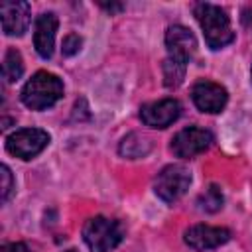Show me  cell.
Listing matches in <instances>:
<instances>
[{"label": "cell", "instance_id": "6da1fadb", "mask_svg": "<svg viewBox=\"0 0 252 252\" xmlns=\"http://www.w3.org/2000/svg\"><path fill=\"white\" fill-rule=\"evenodd\" d=\"M195 18L203 30L205 41L211 49H222L224 45H228L234 39V32L230 28V18L226 16V12L215 4H207V2H199L193 6Z\"/></svg>", "mask_w": 252, "mask_h": 252}, {"label": "cell", "instance_id": "7a4b0ae2", "mask_svg": "<svg viewBox=\"0 0 252 252\" xmlns=\"http://www.w3.org/2000/svg\"><path fill=\"white\" fill-rule=\"evenodd\" d=\"M63 96V83L57 75L37 71L22 89V102L32 110H45Z\"/></svg>", "mask_w": 252, "mask_h": 252}, {"label": "cell", "instance_id": "3957f363", "mask_svg": "<svg viewBox=\"0 0 252 252\" xmlns=\"http://www.w3.org/2000/svg\"><path fill=\"white\" fill-rule=\"evenodd\" d=\"M83 238L91 252H112L124 238V226L116 219L98 215L85 222Z\"/></svg>", "mask_w": 252, "mask_h": 252}, {"label": "cell", "instance_id": "277c9868", "mask_svg": "<svg viewBox=\"0 0 252 252\" xmlns=\"http://www.w3.org/2000/svg\"><path fill=\"white\" fill-rule=\"evenodd\" d=\"M189 185H191L189 169L179 163H171V165H165L158 173V177L154 181V191L161 201L175 203L187 193Z\"/></svg>", "mask_w": 252, "mask_h": 252}, {"label": "cell", "instance_id": "5b68a950", "mask_svg": "<svg viewBox=\"0 0 252 252\" xmlns=\"http://www.w3.org/2000/svg\"><path fill=\"white\" fill-rule=\"evenodd\" d=\"M49 144V134L41 128H22L8 136L6 150L8 154L20 158V159H32L39 152H43Z\"/></svg>", "mask_w": 252, "mask_h": 252}, {"label": "cell", "instance_id": "8992f818", "mask_svg": "<svg viewBox=\"0 0 252 252\" xmlns=\"http://www.w3.org/2000/svg\"><path fill=\"white\" fill-rule=\"evenodd\" d=\"M213 134L205 128H197V126H189V128H183L181 132H177L171 140V152L177 156V158H183V159H189V158H195L197 154L205 152L211 144H213Z\"/></svg>", "mask_w": 252, "mask_h": 252}, {"label": "cell", "instance_id": "52a82bcc", "mask_svg": "<svg viewBox=\"0 0 252 252\" xmlns=\"http://www.w3.org/2000/svg\"><path fill=\"white\" fill-rule=\"evenodd\" d=\"M191 98H193L195 106H197L201 112L215 114V112H220V110L226 106L228 93H226V89L220 87L219 83H213V81H199V83H195L193 89H191Z\"/></svg>", "mask_w": 252, "mask_h": 252}, {"label": "cell", "instance_id": "ba28073f", "mask_svg": "<svg viewBox=\"0 0 252 252\" xmlns=\"http://www.w3.org/2000/svg\"><path fill=\"white\" fill-rule=\"evenodd\" d=\"M165 47H167L169 59L187 65L189 59L195 55L197 39L185 26L175 24V26H169L165 32Z\"/></svg>", "mask_w": 252, "mask_h": 252}, {"label": "cell", "instance_id": "9c48e42d", "mask_svg": "<svg viewBox=\"0 0 252 252\" xmlns=\"http://www.w3.org/2000/svg\"><path fill=\"white\" fill-rule=\"evenodd\" d=\"M181 114V104L175 98H161L156 102H148L140 108V118L146 126L152 128H167Z\"/></svg>", "mask_w": 252, "mask_h": 252}, {"label": "cell", "instance_id": "30bf717a", "mask_svg": "<svg viewBox=\"0 0 252 252\" xmlns=\"http://www.w3.org/2000/svg\"><path fill=\"white\" fill-rule=\"evenodd\" d=\"M0 18L6 35H22L32 20L30 4L22 0H6L0 4Z\"/></svg>", "mask_w": 252, "mask_h": 252}, {"label": "cell", "instance_id": "8fae6325", "mask_svg": "<svg viewBox=\"0 0 252 252\" xmlns=\"http://www.w3.org/2000/svg\"><path fill=\"white\" fill-rule=\"evenodd\" d=\"M230 240V230L222 226H209V224H195L185 230V242L193 250H211Z\"/></svg>", "mask_w": 252, "mask_h": 252}, {"label": "cell", "instance_id": "7c38bea8", "mask_svg": "<svg viewBox=\"0 0 252 252\" xmlns=\"http://www.w3.org/2000/svg\"><path fill=\"white\" fill-rule=\"evenodd\" d=\"M57 16L53 12H43L35 18V32H33V45L39 57L49 59L55 47V32H57Z\"/></svg>", "mask_w": 252, "mask_h": 252}, {"label": "cell", "instance_id": "4fadbf2b", "mask_svg": "<svg viewBox=\"0 0 252 252\" xmlns=\"http://www.w3.org/2000/svg\"><path fill=\"white\" fill-rule=\"evenodd\" d=\"M152 150V140L144 134H138V132H132L128 134L120 146H118V152L122 158H128V159H138V158H144L148 156Z\"/></svg>", "mask_w": 252, "mask_h": 252}, {"label": "cell", "instance_id": "5bb4252c", "mask_svg": "<svg viewBox=\"0 0 252 252\" xmlns=\"http://www.w3.org/2000/svg\"><path fill=\"white\" fill-rule=\"evenodd\" d=\"M24 73V61H22V55L20 51H16L14 47H10L4 55V63H2V75L8 83H14L22 77Z\"/></svg>", "mask_w": 252, "mask_h": 252}, {"label": "cell", "instance_id": "9a60e30c", "mask_svg": "<svg viewBox=\"0 0 252 252\" xmlns=\"http://www.w3.org/2000/svg\"><path fill=\"white\" fill-rule=\"evenodd\" d=\"M222 203H224V199H222V193H220V189H219L217 185H211V187L197 199L199 209L205 211V213H217V211L222 207Z\"/></svg>", "mask_w": 252, "mask_h": 252}, {"label": "cell", "instance_id": "2e32d148", "mask_svg": "<svg viewBox=\"0 0 252 252\" xmlns=\"http://www.w3.org/2000/svg\"><path fill=\"white\" fill-rule=\"evenodd\" d=\"M183 77H185V65L167 57L163 61V83H165V87H169V89L179 87Z\"/></svg>", "mask_w": 252, "mask_h": 252}, {"label": "cell", "instance_id": "e0dca14e", "mask_svg": "<svg viewBox=\"0 0 252 252\" xmlns=\"http://www.w3.org/2000/svg\"><path fill=\"white\" fill-rule=\"evenodd\" d=\"M81 45H83V39L77 35V33H69L65 39H63V55L65 57H71V55H75V53H79V49H81Z\"/></svg>", "mask_w": 252, "mask_h": 252}, {"label": "cell", "instance_id": "ac0fdd59", "mask_svg": "<svg viewBox=\"0 0 252 252\" xmlns=\"http://www.w3.org/2000/svg\"><path fill=\"white\" fill-rule=\"evenodd\" d=\"M0 177H2V201L6 203L8 201V197H10V193H12V185H14V181H12V173H10V167L8 165H2L0 167Z\"/></svg>", "mask_w": 252, "mask_h": 252}, {"label": "cell", "instance_id": "d6986e66", "mask_svg": "<svg viewBox=\"0 0 252 252\" xmlns=\"http://www.w3.org/2000/svg\"><path fill=\"white\" fill-rule=\"evenodd\" d=\"M0 252H30V250H28V246L24 242H10V244L2 246Z\"/></svg>", "mask_w": 252, "mask_h": 252}, {"label": "cell", "instance_id": "ffe728a7", "mask_svg": "<svg viewBox=\"0 0 252 252\" xmlns=\"http://www.w3.org/2000/svg\"><path fill=\"white\" fill-rule=\"evenodd\" d=\"M242 24H244L246 30L252 32V8H246V10L242 12Z\"/></svg>", "mask_w": 252, "mask_h": 252}, {"label": "cell", "instance_id": "44dd1931", "mask_svg": "<svg viewBox=\"0 0 252 252\" xmlns=\"http://www.w3.org/2000/svg\"><path fill=\"white\" fill-rule=\"evenodd\" d=\"M100 6L108 12H120L122 10V4H100Z\"/></svg>", "mask_w": 252, "mask_h": 252}, {"label": "cell", "instance_id": "7402d4cb", "mask_svg": "<svg viewBox=\"0 0 252 252\" xmlns=\"http://www.w3.org/2000/svg\"><path fill=\"white\" fill-rule=\"evenodd\" d=\"M65 252H77V250H65Z\"/></svg>", "mask_w": 252, "mask_h": 252}]
</instances>
